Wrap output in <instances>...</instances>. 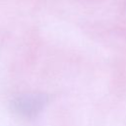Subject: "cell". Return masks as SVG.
Segmentation results:
<instances>
[{
  "instance_id": "obj_1",
  "label": "cell",
  "mask_w": 126,
  "mask_h": 126,
  "mask_svg": "<svg viewBox=\"0 0 126 126\" xmlns=\"http://www.w3.org/2000/svg\"><path fill=\"white\" fill-rule=\"evenodd\" d=\"M46 103L47 96L43 94H26L13 99L12 108L20 116L32 118L42 111Z\"/></svg>"
}]
</instances>
